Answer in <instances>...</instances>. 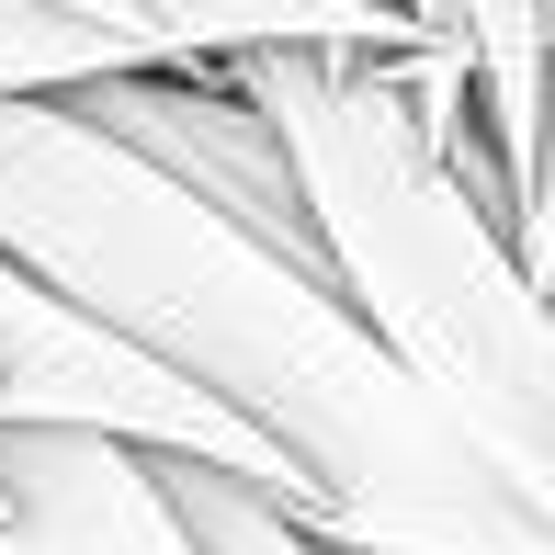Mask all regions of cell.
I'll list each match as a JSON object with an SVG mask.
<instances>
[{"label": "cell", "mask_w": 555, "mask_h": 555, "mask_svg": "<svg viewBox=\"0 0 555 555\" xmlns=\"http://www.w3.org/2000/svg\"><path fill=\"white\" fill-rule=\"evenodd\" d=\"M0 261L272 442L318 544L555 555V488L453 431L307 261L193 205L68 103H0Z\"/></svg>", "instance_id": "cell-1"}, {"label": "cell", "mask_w": 555, "mask_h": 555, "mask_svg": "<svg viewBox=\"0 0 555 555\" xmlns=\"http://www.w3.org/2000/svg\"><path fill=\"white\" fill-rule=\"evenodd\" d=\"M216 80L284 147L307 249L363 340L476 431L511 476L555 488V318L499 205L420 137L397 57L374 46H238Z\"/></svg>", "instance_id": "cell-2"}, {"label": "cell", "mask_w": 555, "mask_h": 555, "mask_svg": "<svg viewBox=\"0 0 555 555\" xmlns=\"http://www.w3.org/2000/svg\"><path fill=\"white\" fill-rule=\"evenodd\" d=\"M68 114L103 125L114 147H137L147 170H170L193 205H216L227 227H249L261 249H284V261L318 272L307 216H295V182H284V147H272V125L249 114L216 68H114V80L68 91ZM318 284H330V272H318Z\"/></svg>", "instance_id": "cell-3"}, {"label": "cell", "mask_w": 555, "mask_h": 555, "mask_svg": "<svg viewBox=\"0 0 555 555\" xmlns=\"http://www.w3.org/2000/svg\"><path fill=\"white\" fill-rule=\"evenodd\" d=\"M0 555H193L147 453L0 420Z\"/></svg>", "instance_id": "cell-4"}, {"label": "cell", "mask_w": 555, "mask_h": 555, "mask_svg": "<svg viewBox=\"0 0 555 555\" xmlns=\"http://www.w3.org/2000/svg\"><path fill=\"white\" fill-rule=\"evenodd\" d=\"M46 12L114 35L137 68H216L238 46H374V57L431 46L409 12H374V0H46Z\"/></svg>", "instance_id": "cell-5"}, {"label": "cell", "mask_w": 555, "mask_h": 555, "mask_svg": "<svg viewBox=\"0 0 555 555\" xmlns=\"http://www.w3.org/2000/svg\"><path fill=\"white\" fill-rule=\"evenodd\" d=\"M465 46V103L488 137V170L511 193V238L544 272V0H442Z\"/></svg>", "instance_id": "cell-6"}, {"label": "cell", "mask_w": 555, "mask_h": 555, "mask_svg": "<svg viewBox=\"0 0 555 555\" xmlns=\"http://www.w3.org/2000/svg\"><path fill=\"white\" fill-rule=\"evenodd\" d=\"M147 476H159V499H170V521H182V544H193V555H330L307 521L284 511V499L238 488V476H216V465L147 453Z\"/></svg>", "instance_id": "cell-7"}, {"label": "cell", "mask_w": 555, "mask_h": 555, "mask_svg": "<svg viewBox=\"0 0 555 555\" xmlns=\"http://www.w3.org/2000/svg\"><path fill=\"white\" fill-rule=\"evenodd\" d=\"M114 68H137L114 35L46 12V0H0V103H68L80 80H114Z\"/></svg>", "instance_id": "cell-8"}, {"label": "cell", "mask_w": 555, "mask_h": 555, "mask_svg": "<svg viewBox=\"0 0 555 555\" xmlns=\"http://www.w3.org/2000/svg\"><path fill=\"white\" fill-rule=\"evenodd\" d=\"M374 12H409L431 46H453V12H442V0H374ZM453 57H465V46H453Z\"/></svg>", "instance_id": "cell-9"}]
</instances>
